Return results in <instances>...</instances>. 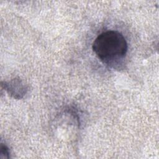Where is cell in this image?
<instances>
[{
	"mask_svg": "<svg viewBox=\"0 0 159 159\" xmlns=\"http://www.w3.org/2000/svg\"><path fill=\"white\" fill-rule=\"evenodd\" d=\"M0 158L1 159H5L9 158V151L8 148L6 145H3L2 144L1 145V149H0Z\"/></svg>",
	"mask_w": 159,
	"mask_h": 159,
	"instance_id": "2",
	"label": "cell"
},
{
	"mask_svg": "<svg viewBox=\"0 0 159 159\" xmlns=\"http://www.w3.org/2000/svg\"><path fill=\"white\" fill-rule=\"evenodd\" d=\"M93 50L105 62L124 57L128 46L123 35L116 30H108L99 35L93 43Z\"/></svg>",
	"mask_w": 159,
	"mask_h": 159,
	"instance_id": "1",
	"label": "cell"
}]
</instances>
